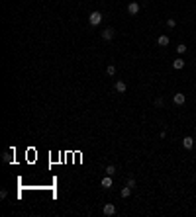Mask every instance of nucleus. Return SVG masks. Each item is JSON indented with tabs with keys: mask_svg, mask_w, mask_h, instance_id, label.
<instances>
[{
	"mask_svg": "<svg viewBox=\"0 0 196 217\" xmlns=\"http://www.w3.org/2000/svg\"><path fill=\"white\" fill-rule=\"evenodd\" d=\"M88 22H90V26H100V22H102V14H100V12H90Z\"/></svg>",
	"mask_w": 196,
	"mask_h": 217,
	"instance_id": "nucleus-1",
	"label": "nucleus"
},
{
	"mask_svg": "<svg viewBox=\"0 0 196 217\" xmlns=\"http://www.w3.org/2000/svg\"><path fill=\"white\" fill-rule=\"evenodd\" d=\"M114 35H116L114 28H106V30L102 31V39H104V41H110V39H114Z\"/></svg>",
	"mask_w": 196,
	"mask_h": 217,
	"instance_id": "nucleus-2",
	"label": "nucleus"
},
{
	"mask_svg": "<svg viewBox=\"0 0 196 217\" xmlns=\"http://www.w3.org/2000/svg\"><path fill=\"white\" fill-rule=\"evenodd\" d=\"M102 213L104 215H114L116 213V206L114 203H106V206L102 207Z\"/></svg>",
	"mask_w": 196,
	"mask_h": 217,
	"instance_id": "nucleus-3",
	"label": "nucleus"
},
{
	"mask_svg": "<svg viewBox=\"0 0 196 217\" xmlns=\"http://www.w3.org/2000/svg\"><path fill=\"white\" fill-rule=\"evenodd\" d=\"M112 186H114V182H112V176H110V174H106V176L102 178V188H104V190H110Z\"/></svg>",
	"mask_w": 196,
	"mask_h": 217,
	"instance_id": "nucleus-4",
	"label": "nucleus"
},
{
	"mask_svg": "<svg viewBox=\"0 0 196 217\" xmlns=\"http://www.w3.org/2000/svg\"><path fill=\"white\" fill-rule=\"evenodd\" d=\"M173 102H174V104H177V106H182V104H184V102H186V98H184V94H182V92H177V94H174V96H173Z\"/></svg>",
	"mask_w": 196,
	"mask_h": 217,
	"instance_id": "nucleus-5",
	"label": "nucleus"
},
{
	"mask_svg": "<svg viewBox=\"0 0 196 217\" xmlns=\"http://www.w3.org/2000/svg\"><path fill=\"white\" fill-rule=\"evenodd\" d=\"M139 4H137V2H130V4H128V12H130V14L131 16H135L137 14V12H139Z\"/></svg>",
	"mask_w": 196,
	"mask_h": 217,
	"instance_id": "nucleus-6",
	"label": "nucleus"
},
{
	"mask_svg": "<svg viewBox=\"0 0 196 217\" xmlns=\"http://www.w3.org/2000/svg\"><path fill=\"white\" fill-rule=\"evenodd\" d=\"M126 90H128V86H126V82H124V80H118V82H116V92L124 94Z\"/></svg>",
	"mask_w": 196,
	"mask_h": 217,
	"instance_id": "nucleus-7",
	"label": "nucleus"
},
{
	"mask_svg": "<svg viewBox=\"0 0 196 217\" xmlns=\"http://www.w3.org/2000/svg\"><path fill=\"white\" fill-rule=\"evenodd\" d=\"M182 147L184 149H192L194 147V139L192 137H184V139H182Z\"/></svg>",
	"mask_w": 196,
	"mask_h": 217,
	"instance_id": "nucleus-8",
	"label": "nucleus"
},
{
	"mask_svg": "<svg viewBox=\"0 0 196 217\" xmlns=\"http://www.w3.org/2000/svg\"><path fill=\"white\" fill-rule=\"evenodd\" d=\"M157 43H159L161 47H167V45H169V35H159V39H157Z\"/></svg>",
	"mask_w": 196,
	"mask_h": 217,
	"instance_id": "nucleus-9",
	"label": "nucleus"
},
{
	"mask_svg": "<svg viewBox=\"0 0 196 217\" xmlns=\"http://www.w3.org/2000/svg\"><path fill=\"white\" fill-rule=\"evenodd\" d=\"M173 66H174L177 70H181L182 66H184V61H182V59H174V61H173Z\"/></svg>",
	"mask_w": 196,
	"mask_h": 217,
	"instance_id": "nucleus-10",
	"label": "nucleus"
},
{
	"mask_svg": "<svg viewBox=\"0 0 196 217\" xmlns=\"http://www.w3.org/2000/svg\"><path fill=\"white\" fill-rule=\"evenodd\" d=\"M106 74H108V76H114V74H116V66L114 65H108L106 66Z\"/></svg>",
	"mask_w": 196,
	"mask_h": 217,
	"instance_id": "nucleus-11",
	"label": "nucleus"
},
{
	"mask_svg": "<svg viewBox=\"0 0 196 217\" xmlns=\"http://www.w3.org/2000/svg\"><path fill=\"white\" fill-rule=\"evenodd\" d=\"M130 194H131V188L130 186L122 188V198H130Z\"/></svg>",
	"mask_w": 196,
	"mask_h": 217,
	"instance_id": "nucleus-12",
	"label": "nucleus"
},
{
	"mask_svg": "<svg viewBox=\"0 0 196 217\" xmlns=\"http://www.w3.org/2000/svg\"><path fill=\"white\" fill-rule=\"evenodd\" d=\"M177 53H178V55H182V53H186V45H184V43L177 45Z\"/></svg>",
	"mask_w": 196,
	"mask_h": 217,
	"instance_id": "nucleus-13",
	"label": "nucleus"
},
{
	"mask_svg": "<svg viewBox=\"0 0 196 217\" xmlns=\"http://www.w3.org/2000/svg\"><path fill=\"white\" fill-rule=\"evenodd\" d=\"M114 172H116V166H114V164H108V166H106V174H110V176H112Z\"/></svg>",
	"mask_w": 196,
	"mask_h": 217,
	"instance_id": "nucleus-14",
	"label": "nucleus"
},
{
	"mask_svg": "<svg viewBox=\"0 0 196 217\" xmlns=\"http://www.w3.org/2000/svg\"><path fill=\"white\" fill-rule=\"evenodd\" d=\"M174 26H177V22H174L173 18H169V20H167V28H171V30H173Z\"/></svg>",
	"mask_w": 196,
	"mask_h": 217,
	"instance_id": "nucleus-15",
	"label": "nucleus"
},
{
	"mask_svg": "<svg viewBox=\"0 0 196 217\" xmlns=\"http://www.w3.org/2000/svg\"><path fill=\"white\" fill-rule=\"evenodd\" d=\"M4 162H12V155H10V153H4Z\"/></svg>",
	"mask_w": 196,
	"mask_h": 217,
	"instance_id": "nucleus-16",
	"label": "nucleus"
},
{
	"mask_svg": "<svg viewBox=\"0 0 196 217\" xmlns=\"http://www.w3.org/2000/svg\"><path fill=\"white\" fill-rule=\"evenodd\" d=\"M155 106H157V108L163 106V98H157V100H155Z\"/></svg>",
	"mask_w": 196,
	"mask_h": 217,
	"instance_id": "nucleus-17",
	"label": "nucleus"
},
{
	"mask_svg": "<svg viewBox=\"0 0 196 217\" xmlns=\"http://www.w3.org/2000/svg\"><path fill=\"white\" fill-rule=\"evenodd\" d=\"M128 186L133 188V186H135V180H133V178H130V180H128Z\"/></svg>",
	"mask_w": 196,
	"mask_h": 217,
	"instance_id": "nucleus-18",
	"label": "nucleus"
},
{
	"mask_svg": "<svg viewBox=\"0 0 196 217\" xmlns=\"http://www.w3.org/2000/svg\"><path fill=\"white\" fill-rule=\"evenodd\" d=\"M6 196H8V192H6V190H0V198L4 199V198H6Z\"/></svg>",
	"mask_w": 196,
	"mask_h": 217,
	"instance_id": "nucleus-19",
	"label": "nucleus"
}]
</instances>
